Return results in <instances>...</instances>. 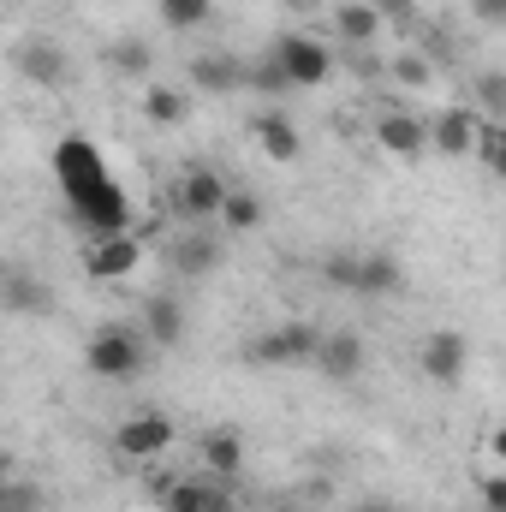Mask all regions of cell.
I'll return each instance as SVG.
<instances>
[{
	"label": "cell",
	"mask_w": 506,
	"mask_h": 512,
	"mask_svg": "<svg viewBox=\"0 0 506 512\" xmlns=\"http://www.w3.org/2000/svg\"><path fill=\"white\" fill-rule=\"evenodd\" d=\"M316 346H322V334L310 322H280V328L256 334L245 358L251 364H268V370H292V364H316Z\"/></svg>",
	"instance_id": "277c9868"
},
{
	"label": "cell",
	"mask_w": 506,
	"mask_h": 512,
	"mask_svg": "<svg viewBox=\"0 0 506 512\" xmlns=\"http://www.w3.org/2000/svg\"><path fill=\"white\" fill-rule=\"evenodd\" d=\"M221 227H227V233H256V227H262V197H256V191H233L227 209H221Z\"/></svg>",
	"instance_id": "ffe728a7"
},
{
	"label": "cell",
	"mask_w": 506,
	"mask_h": 512,
	"mask_svg": "<svg viewBox=\"0 0 506 512\" xmlns=\"http://www.w3.org/2000/svg\"><path fill=\"white\" fill-rule=\"evenodd\" d=\"M149 346V334H137V328H102V334H90V346H84V364H90V376H102V382H131L137 370H143V352Z\"/></svg>",
	"instance_id": "6da1fadb"
},
{
	"label": "cell",
	"mask_w": 506,
	"mask_h": 512,
	"mask_svg": "<svg viewBox=\"0 0 506 512\" xmlns=\"http://www.w3.org/2000/svg\"><path fill=\"white\" fill-rule=\"evenodd\" d=\"M167 447H173V417H161V411H137V417H126V423L114 429V453L131 459V465L161 459Z\"/></svg>",
	"instance_id": "8992f818"
},
{
	"label": "cell",
	"mask_w": 506,
	"mask_h": 512,
	"mask_svg": "<svg viewBox=\"0 0 506 512\" xmlns=\"http://www.w3.org/2000/svg\"><path fill=\"white\" fill-rule=\"evenodd\" d=\"M477 495H483V512H506V477H483Z\"/></svg>",
	"instance_id": "83f0119b"
},
{
	"label": "cell",
	"mask_w": 506,
	"mask_h": 512,
	"mask_svg": "<svg viewBox=\"0 0 506 512\" xmlns=\"http://www.w3.org/2000/svg\"><path fill=\"white\" fill-rule=\"evenodd\" d=\"M465 364H471V340L465 334H453V328H435L429 340H423V376L441 387H453L465 376Z\"/></svg>",
	"instance_id": "ba28073f"
},
{
	"label": "cell",
	"mask_w": 506,
	"mask_h": 512,
	"mask_svg": "<svg viewBox=\"0 0 506 512\" xmlns=\"http://www.w3.org/2000/svg\"><path fill=\"white\" fill-rule=\"evenodd\" d=\"M54 179H60L66 203H72V197H84V191H96V185H108L102 149H96L90 137H60V143H54Z\"/></svg>",
	"instance_id": "5b68a950"
},
{
	"label": "cell",
	"mask_w": 506,
	"mask_h": 512,
	"mask_svg": "<svg viewBox=\"0 0 506 512\" xmlns=\"http://www.w3.org/2000/svg\"><path fill=\"white\" fill-rule=\"evenodd\" d=\"M477 143H483V114L477 108H441L429 120V149H441V155H477Z\"/></svg>",
	"instance_id": "52a82bcc"
},
{
	"label": "cell",
	"mask_w": 506,
	"mask_h": 512,
	"mask_svg": "<svg viewBox=\"0 0 506 512\" xmlns=\"http://www.w3.org/2000/svg\"><path fill=\"white\" fill-rule=\"evenodd\" d=\"M274 512H298V507H274Z\"/></svg>",
	"instance_id": "e575fe53"
},
{
	"label": "cell",
	"mask_w": 506,
	"mask_h": 512,
	"mask_svg": "<svg viewBox=\"0 0 506 512\" xmlns=\"http://www.w3.org/2000/svg\"><path fill=\"white\" fill-rule=\"evenodd\" d=\"M286 6H292V12H304V6H316V0H286Z\"/></svg>",
	"instance_id": "836d02e7"
},
{
	"label": "cell",
	"mask_w": 506,
	"mask_h": 512,
	"mask_svg": "<svg viewBox=\"0 0 506 512\" xmlns=\"http://www.w3.org/2000/svg\"><path fill=\"white\" fill-rule=\"evenodd\" d=\"M471 12H477L483 24H495V30H506V0H471Z\"/></svg>",
	"instance_id": "f1b7e54d"
},
{
	"label": "cell",
	"mask_w": 506,
	"mask_h": 512,
	"mask_svg": "<svg viewBox=\"0 0 506 512\" xmlns=\"http://www.w3.org/2000/svg\"><path fill=\"white\" fill-rule=\"evenodd\" d=\"M358 274H364V256L358 251H334L328 262H322V280L340 286V292H358Z\"/></svg>",
	"instance_id": "d4e9b609"
},
{
	"label": "cell",
	"mask_w": 506,
	"mask_h": 512,
	"mask_svg": "<svg viewBox=\"0 0 506 512\" xmlns=\"http://www.w3.org/2000/svg\"><path fill=\"white\" fill-rule=\"evenodd\" d=\"M227 197H233V185H227L215 167H203V161H197V167H185V173H179V185H173V215H179V221H191V227H197V221H221Z\"/></svg>",
	"instance_id": "3957f363"
},
{
	"label": "cell",
	"mask_w": 506,
	"mask_h": 512,
	"mask_svg": "<svg viewBox=\"0 0 506 512\" xmlns=\"http://www.w3.org/2000/svg\"><path fill=\"white\" fill-rule=\"evenodd\" d=\"M381 24H387V12H376L370 0H346V6L334 12V36H340V42H352V48L381 42Z\"/></svg>",
	"instance_id": "4fadbf2b"
},
{
	"label": "cell",
	"mask_w": 506,
	"mask_h": 512,
	"mask_svg": "<svg viewBox=\"0 0 506 512\" xmlns=\"http://www.w3.org/2000/svg\"><path fill=\"white\" fill-rule=\"evenodd\" d=\"M239 84H251V72H245L239 60H227V54H197V60H191V90H203V96H233Z\"/></svg>",
	"instance_id": "7c38bea8"
},
{
	"label": "cell",
	"mask_w": 506,
	"mask_h": 512,
	"mask_svg": "<svg viewBox=\"0 0 506 512\" xmlns=\"http://www.w3.org/2000/svg\"><path fill=\"white\" fill-rule=\"evenodd\" d=\"M6 512H36V495L30 489H6Z\"/></svg>",
	"instance_id": "f546056e"
},
{
	"label": "cell",
	"mask_w": 506,
	"mask_h": 512,
	"mask_svg": "<svg viewBox=\"0 0 506 512\" xmlns=\"http://www.w3.org/2000/svg\"><path fill=\"white\" fill-rule=\"evenodd\" d=\"M358 512H393V501H364Z\"/></svg>",
	"instance_id": "d6a6232c"
},
{
	"label": "cell",
	"mask_w": 506,
	"mask_h": 512,
	"mask_svg": "<svg viewBox=\"0 0 506 512\" xmlns=\"http://www.w3.org/2000/svg\"><path fill=\"white\" fill-rule=\"evenodd\" d=\"M316 370L328 376V382H352L358 370H364V340L358 334H322V346H316Z\"/></svg>",
	"instance_id": "8fae6325"
},
{
	"label": "cell",
	"mask_w": 506,
	"mask_h": 512,
	"mask_svg": "<svg viewBox=\"0 0 506 512\" xmlns=\"http://www.w3.org/2000/svg\"><path fill=\"white\" fill-rule=\"evenodd\" d=\"M215 239H179V245H173V268H179V274H209V268H215Z\"/></svg>",
	"instance_id": "7402d4cb"
},
{
	"label": "cell",
	"mask_w": 506,
	"mask_h": 512,
	"mask_svg": "<svg viewBox=\"0 0 506 512\" xmlns=\"http://www.w3.org/2000/svg\"><path fill=\"white\" fill-rule=\"evenodd\" d=\"M274 60H280V72H286L292 90H322L334 78V48L322 36H304V30H286L274 42Z\"/></svg>",
	"instance_id": "7a4b0ae2"
},
{
	"label": "cell",
	"mask_w": 506,
	"mask_h": 512,
	"mask_svg": "<svg viewBox=\"0 0 506 512\" xmlns=\"http://www.w3.org/2000/svg\"><path fill=\"white\" fill-rule=\"evenodd\" d=\"M155 12H161L167 30H197L209 18V0H155Z\"/></svg>",
	"instance_id": "cb8c5ba5"
},
{
	"label": "cell",
	"mask_w": 506,
	"mask_h": 512,
	"mask_svg": "<svg viewBox=\"0 0 506 512\" xmlns=\"http://www.w3.org/2000/svg\"><path fill=\"white\" fill-rule=\"evenodd\" d=\"M143 334H149V346H173L185 334L179 298H143Z\"/></svg>",
	"instance_id": "2e32d148"
},
{
	"label": "cell",
	"mask_w": 506,
	"mask_h": 512,
	"mask_svg": "<svg viewBox=\"0 0 506 512\" xmlns=\"http://www.w3.org/2000/svg\"><path fill=\"white\" fill-rule=\"evenodd\" d=\"M108 66H114L120 78H143V72H149V42H143V36L114 42V48H108Z\"/></svg>",
	"instance_id": "44dd1931"
},
{
	"label": "cell",
	"mask_w": 506,
	"mask_h": 512,
	"mask_svg": "<svg viewBox=\"0 0 506 512\" xmlns=\"http://www.w3.org/2000/svg\"><path fill=\"white\" fill-rule=\"evenodd\" d=\"M251 137H256V149L268 155V161H298V126L286 120V114H256L251 120Z\"/></svg>",
	"instance_id": "5bb4252c"
},
{
	"label": "cell",
	"mask_w": 506,
	"mask_h": 512,
	"mask_svg": "<svg viewBox=\"0 0 506 512\" xmlns=\"http://www.w3.org/2000/svg\"><path fill=\"white\" fill-rule=\"evenodd\" d=\"M18 66H24L30 78H48V84L66 78V54H60L54 42H24V48H18Z\"/></svg>",
	"instance_id": "d6986e66"
},
{
	"label": "cell",
	"mask_w": 506,
	"mask_h": 512,
	"mask_svg": "<svg viewBox=\"0 0 506 512\" xmlns=\"http://www.w3.org/2000/svg\"><path fill=\"white\" fill-rule=\"evenodd\" d=\"M143 114H149L155 126H179V120H185V96L155 84V90H143Z\"/></svg>",
	"instance_id": "603a6c76"
},
{
	"label": "cell",
	"mask_w": 506,
	"mask_h": 512,
	"mask_svg": "<svg viewBox=\"0 0 506 512\" xmlns=\"http://www.w3.org/2000/svg\"><path fill=\"white\" fill-rule=\"evenodd\" d=\"M477 114H501L506 120V78L501 72H483L477 78Z\"/></svg>",
	"instance_id": "484cf974"
},
{
	"label": "cell",
	"mask_w": 506,
	"mask_h": 512,
	"mask_svg": "<svg viewBox=\"0 0 506 512\" xmlns=\"http://www.w3.org/2000/svg\"><path fill=\"white\" fill-rule=\"evenodd\" d=\"M137 262H143V245H137L131 233H114V239H90V251H84V268H90V280H126Z\"/></svg>",
	"instance_id": "9c48e42d"
},
{
	"label": "cell",
	"mask_w": 506,
	"mask_h": 512,
	"mask_svg": "<svg viewBox=\"0 0 506 512\" xmlns=\"http://www.w3.org/2000/svg\"><path fill=\"white\" fill-rule=\"evenodd\" d=\"M399 286H405V268H399V256H393V251H364V274H358V292L381 298V292H399Z\"/></svg>",
	"instance_id": "ac0fdd59"
},
{
	"label": "cell",
	"mask_w": 506,
	"mask_h": 512,
	"mask_svg": "<svg viewBox=\"0 0 506 512\" xmlns=\"http://www.w3.org/2000/svg\"><path fill=\"white\" fill-rule=\"evenodd\" d=\"M203 459H209L215 477H239V465H245V441H239V429H209V435H203Z\"/></svg>",
	"instance_id": "e0dca14e"
},
{
	"label": "cell",
	"mask_w": 506,
	"mask_h": 512,
	"mask_svg": "<svg viewBox=\"0 0 506 512\" xmlns=\"http://www.w3.org/2000/svg\"><path fill=\"white\" fill-rule=\"evenodd\" d=\"M393 78L417 90V84H429V60H417V54H399V60H393Z\"/></svg>",
	"instance_id": "4316f807"
},
{
	"label": "cell",
	"mask_w": 506,
	"mask_h": 512,
	"mask_svg": "<svg viewBox=\"0 0 506 512\" xmlns=\"http://www.w3.org/2000/svg\"><path fill=\"white\" fill-rule=\"evenodd\" d=\"M6 310H12V316H42V310H54V286H42L36 274L12 268V274H6Z\"/></svg>",
	"instance_id": "9a60e30c"
},
{
	"label": "cell",
	"mask_w": 506,
	"mask_h": 512,
	"mask_svg": "<svg viewBox=\"0 0 506 512\" xmlns=\"http://www.w3.org/2000/svg\"><path fill=\"white\" fill-rule=\"evenodd\" d=\"M489 453H495V459H501V465H506V423H501V429H495V435H489Z\"/></svg>",
	"instance_id": "4dcf8cb0"
},
{
	"label": "cell",
	"mask_w": 506,
	"mask_h": 512,
	"mask_svg": "<svg viewBox=\"0 0 506 512\" xmlns=\"http://www.w3.org/2000/svg\"><path fill=\"white\" fill-rule=\"evenodd\" d=\"M376 12H387V18H405V0H370Z\"/></svg>",
	"instance_id": "1f68e13d"
},
{
	"label": "cell",
	"mask_w": 506,
	"mask_h": 512,
	"mask_svg": "<svg viewBox=\"0 0 506 512\" xmlns=\"http://www.w3.org/2000/svg\"><path fill=\"white\" fill-rule=\"evenodd\" d=\"M376 143L387 155H399V161H417L429 149V126L417 114H376Z\"/></svg>",
	"instance_id": "30bf717a"
}]
</instances>
